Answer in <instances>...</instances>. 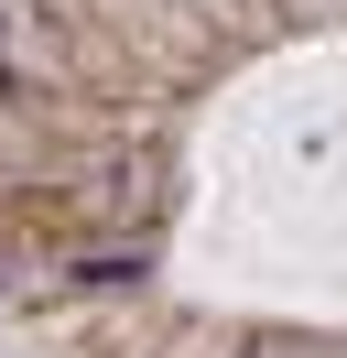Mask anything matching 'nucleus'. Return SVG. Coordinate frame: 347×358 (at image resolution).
I'll list each match as a JSON object with an SVG mask.
<instances>
[]
</instances>
